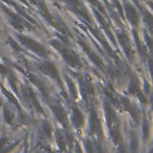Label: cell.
<instances>
[{"mask_svg": "<svg viewBox=\"0 0 153 153\" xmlns=\"http://www.w3.org/2000/svg\"><path fill=\"white\" fill-rule=\"evenodd\" d=\"M145 20H146V23H147V25H148V27H149V30L153 32V17L149 14V13H147V12H145Z\"/></svg>", "mask_w": 153, "mask_h": 153, "instance_id": "52a82bcc", "label": "cell"}, {"mask_svg": "<svg viewBox=\"0 0 153 153\" xmlns=\"http://www.w3.org/2000/svg\"><path fill=\"white\" fill-rule=\"evenodd\" d=\"M53 110H54V112H55V115H56V117L59 118L60 122H62V121L66 122V114L62 110V108H60V106H53Z\"/></svg>", "mask_w": 153, "mask_h": 153, "instance_id": "8992f818", "label": "cell"}, {"mask_svg": "<svg viewBox=\"0 0 153 153\" xmlns=\"http://www.w3.org/2000/svg\"><path fill=\"white\" fill-rule=\"evenodd\" d=\"M99 153H102V151H99Z\"/></svg>", "mask_w": 153, "mask_h": 153, "instance_id": "9c48e42d", "label": "cell"}, {"mask_svg": "<svg viewBox=\"0 0 153 153\" xmlns=\"http://www.w3.org/2000/svg\"><path fill=\"white\" fill-rule=\"evenodd\" d=\"M72 120H73V123H74L75 127H80V126H82V121H84V118H82V114H81L78 109H74Z\"/></svg>", "mask_w": 153, "mask_h": 153, "instance_id": "5b68a950", "label": "cell"}, {"mask_svg": "<svg viewBox=\"0 0 153 153\" xmlns=\"http://www.w3.org/2000/svg\"><path fill=\"white\" fill-rule=\"evenodd\" d=\"M43 67H44L45 73H48L50 76H54L56 80H59V73H57V71H56V68H55V66H54L53 63H50V62H44V63H43Z\"/></svg>", "mask_w": 153, "mask_h": 153, "instance_id": "277c9868", "label": "cell"}, {"mask_svg": "<svg viewBox=\"0 0 153 153\" xmlns=\"http://www.w3.org/2000/svg\"><path fill=\"white\" fill-rule=\"evenodd\" d=\"M19 39L23 42L24 45H26L27 48L32 49V50L36 51L37 54H39V55H47L44 48H43L38 42H36V41H33V39H30V38H27V37H24V36H19Z\"/></svg>", "mask_w": 153, "mask_h": 153, "instance_id": "6da1fadb", "label": "cell"}, {"mask_svg": "<svg viewBox=\"0 0 153 153\" xmlns=\"http://www.w3.org/2000/svg\"><path fill=\"white\" fill-rule=\"evenodd\" d=\"M60 49H61V48H60ZM61 51H62V54H63V56H65V60H66L69 65L75 66V67H79V66H80V61H79L78 56H76L74 53H72V51L67 50L65 47H62Z\"/></svg>", "mask_w": 153, "mask_h": 153, "instance_id": "7a4b0ae2", "label": "cell"}, {"mask_svg": "<svg viewBox=\"0 0 153 153\" xmlns=\"http://www.w3.org/2000/svg\"><path fill=\"white\" fill-rule=\"evenodd\" d=\"M126 13H127V17L129 18L130 23L133 25H136L139 23V14H137V11L129 4H126Z\"/></svg>", "mask_w": 153, "mask_h": 153, "instance_id": "3957f363", "label": "cell"}, {"mask_svg": "<svg viewBox=\"0 0 153 153\" xmlns=\"http://www.w3.org/2000/svg\"><path fill=\"white\" fill-rule=\"evenodd\" d=\"M31 1H32V2H37V0H31Z\"/></svg>", "mask_w": 153, "mask_h": 153, "instance_id": "ba28073f", "label": "cell"}]
</instances>
